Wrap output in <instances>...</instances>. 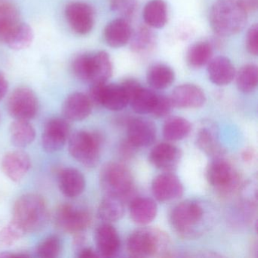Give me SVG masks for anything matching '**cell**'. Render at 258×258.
I'll return each instance as SVG.
<instances>
[{
    "instance_id": "obj_1",
    "label": "cell",
    "mask_w": 258,
    "mask_h": 258,
    "mask_svg": "<svg viewBox=\"0 0 258 258\" xmlns=\"http://www.w3.org/2000/svg\"><path fill=\"white\" fill-rule=\"evenodd\" d=\"M49 217L47 203L40 195L28 193L20 196L15 202L12 220L26 234L44 229Z\"/></svg>"
},
{
    "instance_id": "obj_2",
    "label": "cell",
    "mask_w": 258,
    "mask_h": 258,
    "mask_svg": "<svg viewBox=\"0 0 258 258\" xmlns=\"http://www.w3.org/2000/svg\"><path fill=\"white\" fill-rule=\"evenodd\" d=\"M247 18V12L237 0H217L209 15L211 28L220 37H229L242 31Z\"/></svg>"
},
{
    "instance_id": "obj_3",
    "label": "cell",
    "mask_w": 258,
    "mask_h": 258,
    "mask_svg": "<svg viewBox=\"0 0 258 258\" xmlns=\"http://www.w3.org/2000/svg\"><path fill=\"white\" fill-rule=\"evenodd\" d=\"M105 196L119 198L124 202L134 192V180L127 167L120 163L110 162L103 166L99 176Z\"/></svg>"
},
{
    "instance_id": "obj_4",
    "label": "cell",
    "mask_w": 258,
    "mask_h": 258,
    "mask_svg": "<svg viewBox=\"0 0 258 258\" xmlns=\"http://www.w3.org/2000/svg\"><path fill=\"white\" fill-rule=\"evenodd\" d=\"M102 138L99 133L78 131L69 136V151L78 162L87 167H96L100 159Z\"/></svg>"
},
{
    "instance_id": "obj_5",
    "label": "cell",
    "mask_w": 258,
    "mask_h": 258,
    "mask_svg": "<svg viewBox=\"0 0 258 258\" xmlns=\"http://www.w3.org/2000/svg\"><path fill=\"white\" fill-rule=\"evenodd\" d=\"M167 237L158 229L144 228L134 231L127 241L130 255L135 257L155 256L165 250Z\"/></svg>"
},
{
    "instance_id": "obj_6",
    "label": "cell",
    "mask_w": 258,
    "mask_h": 258,
    "mask_svg": "<svg viewBox=\"0 0 258 258\" xmlns=\"http://www.w3.org/2000/svg\"><path fill=\"white\" fill-rule=\"evenodd\" d=\"M205 211L200 204L185 201L176 205L170 215V222L175 232L184 237L194 235L196 228L203 220Z\"/></svg>"
},
{
    "instance_id": "obj_7",
    "label": "cell",
    "mask_w": 258,
    "mask_h": 258,
    "mask_svg": "<svg viewBox=\"0 0 258 258\" xmlns=\"http://www.w3.org/2000/svg\"><path fill=\"white\" fill-rule=\"evenodd\" d=\"M57 227L68 233H82L91 223V216L87 210L64 204L57 208L55 213Z\"/></svg>"
},
{
    "instance_id": "obj_8",
    "label": "cell",
    "mask_w": 258,
    "mask_h": 258,
    "mask_svg": "<svg viewBox=\"0 0 258 258\" xmlns=\"http://www.w3.org/2000/svg\"><path fill=\"white\" fill-rule=\"evenodd\" d=\"M38 99L33 90L19 87L12 93L7 103L9 114L15 120L30 121L38 112Z\"/></svg>"
},
{
    "instance_id": "obj_9",
    "label": "cell",
    "mask_w": 258,
    "mask_h": 258,
    "mask_svg": "<svg viewBox=\"0 0 258 258\" xmlns=\"http://www.w3.org/2000/svg\"><path fill=\"white\" fill-rule=\"evenodd\" d=\"M207 178L209 183L221 192H231L239 183V176L230 163L220 158L208 166Z\"/></svg>"
},
{
    "instance_id": "obj_10",
    "label": "cell",
    "mask_w": 258,
    "mask_h": 258,
    "mask_svg": "<svg viewBox=\"0 0 258 258\" xmlns=\"http://www.w3.org/2000/svg\"><path fill=\"white\" fill-rule=\"evenodd\" d=\"M70 135V125L66 118L49 119L42 134V146L48 153H54L63 149Z\"/></svg>"
},
{
    "instance_id": "obj_11",
    "label": "cell",
    "mask_w": 258,
    "mask_h": 258,
    "mask_svg": "<svg viewBox=\"0 0 258 258\" xmlns=\"http://www.w3.org/2000/svg\"><path fill=\"white\" fill-rule=\"evenodd\" d=\"M64 13L71 28L77 34L85 35L93 30L95 13L89 4L83 2L71 3L66 7Z\"/></svg>"
},
{
    "instance_id": "obj_12",
    "label": "cell",
    "mask_w": 258,
    "mask_h": 258,
    "mask_svg": "<svg viewBox=\"0 0 258 258\" xmlns=\"http://www.w3.org/2000/svg\"><path fill=\"white\" fill-rule=\"evenodd\" d=\"M152 189L154 197L160 202L179 199L184 191L183 185L179 178L170 173L156 176L152 182Z\"/></svg>"
},
{
    "instance_id": "obj_13",
    "label": "cell",
    "mask_w": 258,
    "mask_h": 258,
    "mask_svg": "<svg viewBox=\"0 0 258 258\" xmlns=\"http://www.w3.org/2000/svg\"><path fill=\"white\" fill-rule=\"evenodd\" d=\"M31 167L29 155L23 151H13L4 155L1 168L13 182H19L26 176Z\"/></svg>"
},
{
    "instance_id": "obj_14",
    "label": "cell",
    "mask_w": 258,
    "mask_h": 258,
    "mask_svg": "<svg viewBox=\"0 0 258 258\" xmlns=\"http://www.w3.org/2000/svg\"><path fill=\"white\" fill-rule=\"evenodd\" d=\"M156 127L150 120L135 118L128 123V143L134 148L151 146L156 140Z\"/></svg>"
},
{
    "instance_id": "obj_15",
    "label": "cell",
    "mask_w": 258,
    "mask_h": 258,
    "mask_svg": "<svg viewBox=\"0 0 258 258\" xmlns=\"http://www.w3.org/2000/svg\"><path fill=\"white\" fill-rule=\"evenodd\" d=\"M170 99L173 106L179 108H200L206 102L203 90L193 84H182L176 87Z\"/></svg>"
},
{
    "instance_id": "obj_16",
    "label": "cell",
    "mask_w": 258,
    "mask_h": 258,
    "mask_svg": "<svg viewBox=\"0 0 258 258\" xmlns=\"http://www.w3.org/2000/svg\"><path fill=\"white\" fill-rule=\"evenodd\" d=\"M95 241L99 256L112 257L120 250V237L115 228L108 223H103L96 229Z\"/></svg>"
},
{
    "instance_id": "obj_17",
    "label": "cell",
    "mask_w": 258,
    "mask_h": 258,
    "mask_svg": "<svg viewBox=\"0 0 258 258\" xmlns=\"http://www.w3.org/2000/svg\"><path fill=\"white\" fill-rule=\"evenodd\" d=\"M180 150L170 143L157 145L149 154V161L152 165L160 170H173L180 161Z\"/></svg>"
},
{
    "instance_id": "obj_18",
    "label": "cell",
    "mask_w": 258,
    "mask_h": 258,
    "mask_svg": "<svg viewBox=\"0 0 258 258\" xmlns=\"http://www.w3.org/2000/svg\"><path fill=\"white\" fill-rule=\"evenodd\" d=\"M93 104L87 95L74 93L68 96L62 106L64 118L70 121H81L90 116Z\"/></svg>"
},
{
    "instance_id": "obj_19",
    "label": "cell",
    "mask_w": 258,
    "mask_h": 258,
    "mask_svg": "<svg viewBox=\"0 0 258 258\" xmlns=\"http://www.w3.org/2000/svg\"><path fill=\"white\" fill-rule=\"evenodd\" d=\"M85 186V177L77 169L69 167L61 170L58 174V187L66 197H78L82 194Z\"/></svg>"
},
{
    "instance_id": "obj_20",
    "label": "cell",
    "mask_w": 258,
    "mask_h": 258,
    "mask_svg": "<svg viewBox=\"0 0 258 258\" xmlns=\"http://www.w3.org/2000/svg\"><path fill=\"white\" fill-rule=\"evenodd\" d=\"M113 66L109 55L105 51L91 53L90 78L92 84H105L111 78Z\"/></svg>"
},
{
    "instance_id": "obj_21",
    "label": "cell",
    "mask_w": 258,
    "mask_h": 258,
    "mask_svg": "<svg viewBox=\"0 0 258 258\" xmlns=\"http://www.w3.org/2000/svg\"><path fill=\"white\" fill-rule=\"evenodd\" d=\"M208 75L213 84L217 86H226L233 81L236 73L232 61L229 58L219 56L208 63Z\"/></svg>"
},
{
    "instance_id": "obj_22",
    "label": "cell",
    "mask_w": 258,
    "mask_h": 258,
    "mask_svg": "<svg viewBox=\"0 0 258 258\" xmlns=\"http://www.w3.org/2000/svg\"><path fill=\"white\" fill-rule=\"evenodd\" d=\"M132 30L127 20L117 19L107 25L104 31V38L111 48H120L127 44L131 40Z\"/></svg>"
},
{
    "instance_id": "obj_23",
    "label": "cell",
    "mask_w": 258,
    "mask_h": 258,
    "mask_svg": "<svg viewBox=\"0 0 258 258\" xmlns=\"http://www.w3.org/2000/svg\"><path fill=\"white\" fill-rule=\"evenodd\" d=\"M129 104V98L121 84L102 85L99 105L110 111H120Z\"/></svg>"
},
{
    "instance_id": "obj_24",
    "label": "cell",
    "mask_w": 258,
    "mask_h": 258,
    "mask_svg": "<svg viewBox=\"0 0 258 258\" xmlns=\"http://www.w3.org/2000/svg\"><path fill=\"white\" fill-rule=\"evenodd\" d=\"M157 212L156 203L149 198H136L131 202L130 214L133 221L137 224H149L155 220Z\"/></svg>"
},
{
    "instance_id": "obj_25",
    "label": "cell",
    "mask_w": 258,
    "mask_h": 258,
    "mask_svg": "<svg viewBox=\"0 0 258 258\" xmlns=\"http://www.w3.org/2000/svg\"><path fill=\"white\" fill-rule=\"evenodd\" d=\"M19 10L11 3L0 0V43H6L21 23Z\"/></svg>"
},
{
    "instance_id": "obj_26",
    "label": "cell",
    "mask_w": 258,
    "mask_h": 258,
    "mask_svg": "<svg viewBox=\"0 0 258 258\" xmlns=\"http://www.w3.org/2000/svg\"><path fill=\"white\" fill-rule=\"evenodd\" d=\"M143 19L148 26L161 29L167 22V5L163 0H151L143 11Z\"/></svg>"
},
{
    "instance_id": "obj_27",
    "label": "cell",
    "mask_w": 258,
    "mask_h": 258,
    "mask_svg": "<svg viewBox=\"0 0 258 258\" xmlns=\"http://www.w3.org/2000/svg\"><path fill=\"white\" fill-rule=\"evenodd\" d=\"M131 49L134 53L143 55L150 52L155 47L156 37L152 30L147 27H139L131 34Z\"/></svg>"
},
{
    "instance_id": "obj_28",
    "label": "cell",
    "mask_w": 258,
    "mask_h": 258,
    "mask_svg": "<svg viewBox=\"0 0 258 258\" xmlns=\"http://www.w3.org/2000/svg\"><path fill=\"white\" fill-rule=\"evenodd\" d=\"M12 143L18 148L30 146L36 138V131L27 120H15L10 128Z\"/></svg>"
},
{
    "instance_id": "obj_29",
    "label": "cell",
    "mask_w": 258,
    "mask_h": 258,
    "mask_svg": "<svg viewBox=\"0 0 258 258\" xmlns=\"http://www.w3.org/2000/svg\"><path fill=\"white\" fill-rule=\"evenodd\" d=\"M175 79L173 69L164 64L151 66L147 72V82L155 90H164L172 85Z\"/></svg>"
},
{
    "instance_id": "obj_30",
    "label": "cell",
    "mask_w": 258,
    "mask_h": 258,
    "mask_svg": "<svg viewBox=\"0 0 258 258\" xmlns=\"http://www.w3.org/2000/svg\"><path fill=\"white\" fill-rule=\"evenodd\" d=\"M123 202L119 198L105 196L98 208V216L105 223L120 220L124 214Z\"/></svg>"
},
{
    "instance_id": "obj_31",
    "label": "cell",
    "mask_w": 258,
    "mask_h": 258,
    "mask_svg": "<svg viewBox=\"0 0 258 258\" xmlns=\"http://www.w3.org/2000/svg\"><path fill=\"white\" fill-rule=\"evenodd\" d=\"M191 125L188 120L181 117H169L163 128L164 138L169 141L183 140L189 134Z\"/></svg>"
},
{
    "instance_id": "obj_32",
    "label": "cell",
    "mask_w": 258,
    "mask_h": 258,
    "mask_svg": "<svg viewBox=\"0 0 258 258\" xmlns=\"http://www.w3.org/2000/svg\"><path fill=\"white\" fill-rule=\"evenodd\" d=\"M212 46L208 42H198L190 46L186 54V61L190 67L200 69L211 61Z\"/></svg>"
},
{
    "instance_id": "obj_33",
    "label": "cell",
    "mask_w": 258,
    "mask_h": 258,
    "mask_svg": "<svg viewBox=\"0 0 258 258\" xmlns=\"http://www.w3.org/2000/svg\"><path fill=\"white\" fill-rule=\"evenodd\" d=\"M156 93L152 90L140 87L130 98L133 110L140 114H149L152 112L156 101Z\"/></svg>"
},
{
    "instance_id": "obj_34",
    "label": "cell",
    "mask_w": 258,
    "mask_h": 258,
    "mask_svg": "<svg viewBox=\"0 0 258 258\" xmlns=\"http://www.w3.org/2000/svg\"><path fill=\"white\" fill-rule=\"evenodd\" d=\"M235 77L238 90L244 93H251L257 86V67L253 64H245L241 68Z\"/></svg>"
},
{
    "instance_id": "obj_35",
    "label": "cell",
    "mask_w": 258,
    "mask_h": 258,
    "mask_svg": "<svg viewBox=\"0 0 258 258\" xmlns=\"http://www.w3.org/2000/svg\"><path fill=\"white\" fill-rule=\"evenodd\" d=\"M33 40L34 31L32 28L28 24L21 22L9 37L6 43L11 49L19 50L28 47L32 43Z\"/></svg>"
},
{
    "instance_id": "obj_36",
    "label": "cell",
    "mask_w": 258,
    "mask_h": 258,
    "mask_svg": "<svg viewBox=\"0 0 258 258\" xmlns=\"http://www.w3.org/2000/svg\"><path fill=\"white\" fill-rule=\"evenodd\" d=\"M61 247V238L58 235H49L37 244L35 253L39 257L55 258L59 256Z\"/></svg>"
},
{
    "instance_id": "obj_37",
    "label": "cell",
    "mask_w": 258,
    "mask_h": 258,
    "mask_svg": "<svg viewBox=\"0 0 258 258\" xmlns=\"http://www.w3.org/2000/svg\"><path fill=\"white\" fill-rule=\"evenodd\" d=\"M111 11L120 16V19H129L134 18L138 9L137 0H111Z\"/></svg>"
},
{
    "instance_id": "obj_38",
    "label": "cell",
    "mask_w": 258,
    "mask_h": 258,
    "mask_svg": "<svg viewBox=\"0 0 258 258\" xmlns=\"http://www.w3.org/2000/svg\"><path fill=\"white\" fill-rule=\"evenodd\" d=\"M23 229L13 220L0 231V243L4 246H11L23 238Z\"/></svg>"
},
{
    "instance_id": "obj_39",
    "label": "cell",
    "mask_w": 258,
    "mask_h": 258,
    "mask_svg": "<svg viewBox=\"0 0 258 258\" xmlns=\"http://www.w3.org/2000/svg\"><path fill=\"white\" fill-rule=\"evenodd\" d=\"M91 53H83L77 56L72 63L74 73L81 81L89 82Z\"/></svg>"
},
{
    "instance_id": "obj_40",
    "label": "cell",
    "mask_w": 258,
    "mask_h": 258,
    "mask_svg": "<svg viewBox=\"0 0 258 258\" xmlns=\"http://www.w3.org/2000/svg\"><path fill=\"white\" fill-rule=\"evenodd\" d=\"M197 143L199 147L208 155H215L218 150L214 136L208 129H202L199 133Z\"/></svg>"
},
{
    "instance_id": "obj_41",
    "label": "cell",
    "mask_w": 258,
    "mask_h": 258,
    "mask_svg": "<svg viewBox=\"0 0 258 258\" xmlns=\"http://www.w3.org/2000/svg\"><path fill=\"white\" fill-rule=\"evenodd\" d=\"M173 107L170 98L158 95L153 109L151 113L155 117H166L170 114Z\"/></svg>"
},
{
    "instance_id": "obj_42",
    "label": "cell",
    "mask_w": 258,
    "mask_h": 258,
    "mask_svg": "<svg viewBox=\"0 0 258 258\" xmlns=\"http://www.w3.org/2000/svg\"><path fill=\"white\" fill-rule=\"evenodd\" d=\"M258 28L253 25L249 28L246 35V48L250 55H257L258 53Z\"/></svg>"
},
{
    "instance_id": "obj_43",
    "label": "cell",
    "mask_w": 258,
    "mask_h": 258,
    "mask_svg": "<svg viewBox=\"0 0 258 258\" xmlns=\"http://www.w3.org/2000/svg\"><path fill=\"white\" fill-rule=\"evenodd\" d=\"M78 256L81 258L98 257L99 256L97 251L91 247H83L78 250Z\"/></svg>"
},
{
    "instance_id": "obj_44",
    "label": "cell",
    "mask_w": 258,
    "mask_h": 258,
    "mask_svg": "<svg viewBox=\"0 0 258 258\" xmlns=\"http://www.w3.org/2000/svg\"><path fill=\"white\" fill-rule=\"evenodd\" d=\"M247 13L256 10L257 0H237Z\"/></svg>"
},
{
    "instance_id": "obj_45",
    "label": "cell",
    "mask_w": 258,
    "mask_h": 258,
    "mask_svg": "<svg viewBox=\"0 0 258 258\" xmlns=\"http://www.w3.org/2000/svg\"><path fill=\"white\" fill-rule=\"evenodd\" d=\"M9 89V83L6 77L3 74L0 73V101L2 100Z\"/></svg>"
},
{
    "instance_id": "obj_46",
    "label": "cell",
    "mask_w": 258,
    "mask_h": 258,
    "mask_svg": "<svg viewBox=\"0 0 258 258\" xmlns=\"http://www.w3.org/2000/svg\"><path fill=\"white\" fill-rule=\"evenodd\" d=\"M243 161L245 162H251L255 158V152L251 148H247L244 149V152L241 154Z\"/></svg>"
}]
</instances>
